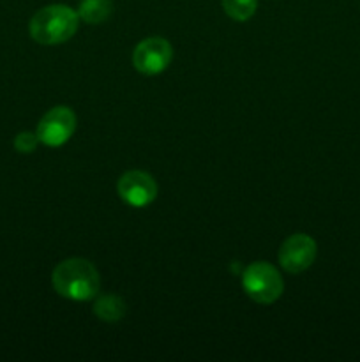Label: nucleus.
Segmentation results:
<instances>
[{
  "mask_svg": "<svg viewBox=\"0 0 360 362\" xmlns=\"http://www.w3.org/2000/svg\"><path fill=\"white\" fill-rule=\"evenodd\" d=\"M52 285L59 296L71 300H90L97 296L99 272L85 258H67L60 262L52 274Z\"/></svg>",
  "mask_w": 360,
  "mask_h": 362,
  "instance_id": "1",
  "label": "nucleus"
},
{
  "mask_svg": "<svg viewBox=\"0 0 360 362\" xmlns=\"http://www.w3.org/2000/svg\"><path fill=\"white\" fill-rule=\"evenodd\" d=\"M80 16L74 9L64 6V4H52L32 16L28 30L30 37L39 45H60L66 42L76 34Z\"/></svg>",
  "mask_w": 360,
  "mask_h": 362,
  "instance_id": "2",
  "label": "nucleus"
},
{
  "mask_svg": "<svg viewBox=\"0 0 360 362\" xmlns=\"http://www.w3.org/2000/svg\"><path fill=\"white\" fill-rule=\"evenodd\" d=\"M242 286L258 304H272L282 296L284 283L281 274L268 262H254L244 271Z\"/></svg>",
  "mask_w": 360,
  "mask_h": 362,
  "instance_id": "3",
  "label": "nucleus"
},
{
  "mask_svg": "<svg viewBox=\"0 0 360 362\" xmlns=\"http://www.w3.org/2000/svg\"><path fill=\"white\" fill-rule=\"evenodd\" d=\"M74 129H76V115L73 110L67 106H55L39 120L35 134L39 141L48 147H60L73 136Z\"/></svg>",
  "mask_w": 360,
  "mask_h": 362,
  "instance_id": "4",
  "label": "nucleus"
},
{
  "mask_svg": "<svg viewBox=\"0 0 360 362\" xmlns=\"http://www.w3.org/2000/svg\"><path fill=\"white\" fill-rule=\"evenodd\" d=\"M316 253L318 247L313 237L306 235V233H295L282 243L277 258L286 272L300 274L314 264Z\"/></svg>",
  "mask_w": 360,
  "mask_h": 362,
  "instance_id": "5",
  "label": "nucleus"
},
{
  "mask_svg": "<svg viewBox=\"0 0 360 362\" xmlns=\"http://www.w3.org/2000/svg\"><path fill=\"white\" fill-rule=\"evenodd\" d=\"M173 48L166 39L147 37L134 48L133 66L143 74H159L169 66Z\"/></svg>",
  "mask_w": 360,
  "mask_h": 362,
  "instance_id": "6",
  "label": "nucleus"
},
{
  "mask_svg": "<svg viewBox=\"0 0 360 362\" xmlns=\"http://www.w3.org/2000/svg\"><path fill=\"white\" fill-rule=\"evenodd\" d=\"M116 189L120 198L131 207H147L157 197V184L154 177L141 170H131L124 173Z\"/></svg>",
  "mask_w": 360,
  "mask_h": 362,
  "instance_id": "7",
  "label": "nucleus"
},
{
  "mask_svg": "<svg viewBox=\"0 0 360 362\" xmlns=\"http://www.w3.org/2000/svg\"><path fill=\"white\" fill-rule=\"evenodd\" d=\"M112 0H81L78 7V16L88 25H101L112 16Z\"/></svg>",
  "mask_w": 360,
  "mask_h": 362,
  "instance_id": "8",
  "label": "nucleus"
},
{
  "mask_svg": "<svg viewBox=\"0 0 360 362\" xmlns=\"http://www.w3.org/2000/svg\"><path fill=\"white\" fill-rule=\"evenodd\" d=\"M94 315L106 324H115L126 315V304L119 296H101L94 304Z\"/></svg>",
  "mask_w": 360,
  "mask_h": 362,
  "instance_id": "9",
  "label": "nucleus"
},
{
  "mask_svg": "<svg viewBox=\"0 0 360 362\" xmlns=\"http://www.w3.org/2000/svg\"><path fill=\"white\" fill-rule=\"evenodd\" d=\"M258 0H222V9L232 20L247 21L254 16Z\"/></svg>",
  "mask_w": 360,
  "mask_h": 362,
  "instance_id": "10",
  "label": "nucleus"
},
{
  "mask_svg": "<svg viewBox=\"0 0 360 362\" xmlns=\"http://www.w3.org/2000/svg\"><path fill=\"white\" fill-rule=\"evenodd\" d=\"M37 144V134L28 133V131H23V133L16 134V138H14V148H16L18 152H21V154H30V152H34Z\"/></svg>",
  "mask_w": 360,
  "mask_h": 362,
  "instance_id": "11",
  "label": "nucleus"
}]
</instances>
